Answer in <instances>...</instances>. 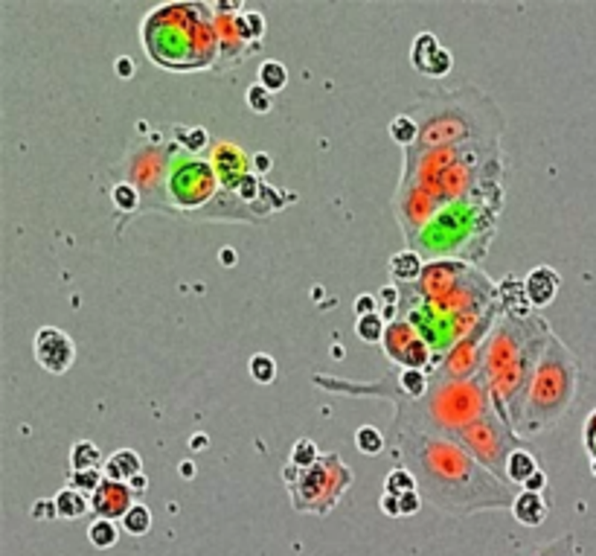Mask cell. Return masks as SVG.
<instances>
[{"label":"cell","mask_w":596,"mask_h":556,"mask_svg":"<svg viewBox=\"0 0 596 556\" xmlns=\"http://www.w3.org/2000/svg\"><path fill=\"white\" fill-rule=\"evenodd\" d=\"M390 437L402 466L413 472L420 496L445 516L468 519L474 512L512 510L515 504V487L480 466L457 440L422 434L413 428Z\"/></svg>","instance_id":"obj_1"},{"label":"cell","mask_w":596,"mask_h":556,"mask_svg":"<svg viewBox=\"0 0 596 556\" xmlns=\"http://www.w3.org/2000/svg\"><path fill=\"white\" fill-rule=\"evenodd\" d=\"M500 166H504L500 143H463L404 155L399 190L393 195V213L402 225L404 242H411L439 210L466 198Z\"/></svg>","instance_id":"obj_2"},{"label":"cell","mask_w":596,"mask_h":556,"mask_svg":"<svg viewBox=\"0 0 596 556\" xmlns=\"http://www.w3.org/2000/svg\"><path fill=\"white\" fill-rule=\"evenodd\" d=\"M550 335H553L550 323L541 314H529V318L500 314L486 341L480 373L486 379L495 411L515 432L521 419H524L532 376H536V367L541 361V353L547 347Z\"/></svg>","instance_id":"obj_3"},{"label":"cell","mask_w":596,"mask_h":556,"mask_svg":"<svg viewBox=\"0 0 596 556\" xmlns=\"http://www.w3.org/2000/svg\"><path fill=\"white\" fill-rule=\"evenodd\" d=\"M504 210V166L489 172L472 193L427 222L407 248L416 250L425 262L459 259L474 266L486 254L498 234V218Z\"/></svg>","instance_id":"obj_4"},{"label":"cell","mask_w":596,"mask_h":556,"mask_svg":"<svg viewBox=\"0 0 596 556\" xmlns=\"http://www.w3.org/2000/svg\"><path fill=\"white\" fill-rule=\"evenodd\" d=\"M404 111L420 125V138L404 155H422L463 143H500L506 131V117L500 105L477 85H463L445 93H422Z\"/></svg>","instance_id":"obj_5"},{"label":"cell","mask_w":596,"mask_h":556,"mask_svg":"<svg viewBox=\"0 0 596 556\" xmlns=\"http://www.w3.org/2000/svg\"><path fill=\"white\" fill-rule=\"evenodd\" d=\"M140 41L145 56L166 70H204L218 61L213 6L198 0L154 6L140 24Z\"/></svg>","instance_id":"obj_6"},{"label":"cell","mask_w":596,"mask_h":556,"mask_svg":"<svg viewBox=\"0 0 596 556\" xmlns=\"http://www.w3.org/2000/svg\"><path fill=\"white\" fill-rule=\"evenodd\" d=\"M491 408L495 405H491V393L483 373L457 382L431 379V391L422 400L396 402L390 434L413 428V432L422 434L457 440L468 425L477 423L480 417H486Z\"/></svg>","instance_id":"obj_7"},{"label":"cell","mask_w":596,"mask_h":556,"mask_svg":"<svg viewBox=\"0 0 596 556\" xmlns=\"http://www.w3.org/2000/svg\"><path fill=\"white\" fill-rule=\"evenodd\" d=\"M582 385H584L582 361L576 359V353L553 332L547 347L541 353L536 376H532L529 396L524 405V419H521L518 425V434L527 440L541 432H550L553 425H559L561 419L573 411V405H576Z\"/></svg>","instance_id":"obj_8"},{"label":"cell","mask_w":596,"mask_h":556,"mask_svg":"<svg viewBox=\"0 0 596 556\" xmlns=\"http://www.w3.org/2000/svg\"><path fill=\"white\" fill-rule=\"evenodd\" d=\"M279 478L286 481L291 507L297 512H309V516H329L355 481L352 469L343 464L338 452L320 455L318 464L309 469L286 464Z\"/></svg>","instance_id":"obj_9"},{"label":"cell","mask_w":596,"mask_h":556,"mask_svg":"<svg viewBox=\"0 0 596 556\" xmlns=\"http://www.w3.org/2000/svg\"><path fill=\"white\" fill-rule=\"evenodd\" d=\"M175 152V134L158 131L154 138H143L125 155L122 181L140 193V210H166V172Z\"/></svg>","instance_id":"obj_10"},{"label":"cell","mask_w":596,"mask_h":556,"mask_svg":"<svg viewBox=\"0 0 596 556\" xmlns=\"http://www.w3.org/2000/svg\"><path fill=\"white\" fill-rule=\"evenodd\" d=\"M218 193H222V181H218L213 163L177 146L169 161V172H166V204L177 213L192 216L216 202Z\"/></svg>","instance_id":"obj_11"},{"label":"cell","mask_w":596,"mask_h":556,"mask_svg":"<svg viewBox=\"0 0 596 556\" xmlns=\"http://www.w3.org/2000/svg\"><path fill=\"white\" fill-rule=\"evenodd\" d=\"M457 443L463 446L480 466H486L491 475H498L500 481H506L509 457H512L515 449L524 446L527 440L521 437L515 428H512L506 419L495 411V408H491L486 417H480L477 423H472L463 434L457 437ZM506 484H509V481H506Z\"/></svg>","instance_id":"obj_12"},{"label":"cell","mask_w":596,"mask_h":556,"mask_svg":"<svg viewBox=\"0 0 596 556\" xmlns=\"http://www.w3.org/2000/svg\"><path fill=\"white\" fill-rule=\"evenodd\" d=\"M381 350L396 367H407V370H425L427 376H431L434 361H436L431 344H427L422 335L413 330V323L404 321V318H396V321L387 323Z\"/></svg>","instance_id":"obj_13"},{"label":"cell","mask_w":596,"mask_h":556,"mask_svg":"<svg viewBox=\"0 0 596 556\" xmlns=\"http://www.w3.org/2000/svg\"><path fill=\"white\" fill-rule=\"evenodd\" d=\"M33 353H35V361L53 376L67 373L73 361H76V344L59 327H41L33 338Z\"/></svg>","instance_id":"obj_14"},{"label":"cell","mask_w":596,"mask_h":556,"mask_svg":"<svg viewBox=\"0 0 596 556\" xmlns=\"http://www.w3.org/2000/svg\"><path fill=\"white\" fill-rule=\"evenodd\" d=\"M213 15H216V36H218V61H216V68L218 70L239 68L250 56V52L259 50V47L250 44V41L242 36V27H239V12H218V9H213Z\"/></svg>","instance_id":"obj_15"},{"label":"cell","mask_w":596,"mask_h":556,"mask_svg":"<svg viewBox=\"0 0 596 556\" xmlns=\"http://www.w3.org/2000/svg\"><path fill=\"white\" fill-rule=\"evenodd\" d=\"M210 163L218 175V181H222V190L233 193L239 184L245 181V178L254 172V155H247L242 146L236 143H213V155H210Z\"/></svg>","instance_id":"obj_16"},{"label":"cell","mask_w":596,"mask_h":556,"mask_svg":"<svg viewBox=\"0 0 596 556\" xmlns=\"http://www.w3.org/2000/svg\"><path fill=\"white\" fill-rule=\"evenodd\" d=\"M411 65L427 79H443L451 73L454 56L451 50L439 44V38L434 33H420L411 44Z\"/></svg>","instance_id":"obj_17"},{"label":"cell","mask_w":596,"mask_h":556,"mask_svg":"<svg viewBox=\"0 0 596 556\" xmlns=\"http://www.w3.org/2000/svg\"><path fill=\"white\" fill-rule=\"evenodd\" d=\"M134 507V489L129 484H117V481H102L97 492L90 496V512L97 519L122 521L125 512Z\"/></svg>","instance_id":"obj_18"},{"label":"cell","mask_w":596,"mask_h":556,"mask_svg":"<svg viewBox=\"0 0 596 556\" xmlns=\"http://www.w3.org/2000/svg\"><path fill=\"white\" fill-rule=\"evenodd\" d=\"M559 286H561V277L556 268L550 266H536L524 277V289H527V298L532 303V309H547L553 300L559 295Z\"/></svg>","instance_id":"obj_19"},{"label":"cell","mask_w":596,"mask_h":556,"mask_svg":"<svg viewBox=\"0 0 596 556\" xmlns=\"http://www.w3.org/2000/svg\"><path fill=\"white\" fill-rule=\"evenodd\" d=\"M498 303H500V312L512 314V318H529V314H536V309H532V303L527 298L524 280L521 277L506 274L498 282Z\"/></svg>","instance_id":"obj_20"},{"label":"cell","mask_w":596,"mask_h":556,"mask_svg":"<svg viewBox=\"0 0 596 556\" xmlns=\"http://www.w3.org/2000/svg\"><path fill=\"white\" fill-rule=\"evenodd\" d=\"M547 512H550V504L547 498H544V492L521 489L515 504H512V516H515L518 524H524V528H541V524L547 521Z\"/></svg>","instance_id":"obj_21"},{"label":"cell","mask_w":596,"mask_h":556,"mask_svg":"<svg viewBox=\"0 0 596 556\" xmlns=\"http://www.w3.org/2000/svg\"><path fill=\"white\" fill-rule=\"evenodd\" d=\"M108 481H117V484H129L131 478L143 475V460L134 449H120L111 457H106V466H102Z\"/></svg>","instance_id":"obj_22"},{"label":"cell","mask_w":596,"mask_h":556,"mask_svg":"<svg viewBox=\"0 0 596 556\" xmlns=\"http://www.w3.org/2000/svg\"><path fill=\"white\" fill-rule=\"evenodd\" d=\"M541 472V464H538V455H532L527 446H521V449H515L512 452V457H509V466H506V481L512 487H521L524 489V484L532 478V475H538Z\"/></svg>","instance_id":"obj_23"},{"label":"cell","mask_w":596,"mask_h":556,"mask_svg":"<svg viewBox=\"0 0 596 556\" xmlns=\"http://www.w3.org/2000/svg\"><path fill=\"white\" fill-rule=\"evenodd\" d=\"M390 277H393V282H416L422 277V271H425V259L416 254V250H411V248H404L402 254H396V257H390Z\"/></svg>","instance_id":"obj_24"},{"label":"cell","mask_w":596,"mask_h":556,"mask_svg":"<svg viewBox=\"0 0 596 556\" xmlns=\"http://www.w3.org/2000/svg\"><path fill=\"white\" fill-rule=\"evenodd\" d=\"M106 466V457H102L99 446L90 443V440H79L70 449V472H93Z\"/></svg>","instance_id":"obj_25"},{"label":"cell","mask_w":596,"mask_h":556,"mask_svg":"<svg viewBox=\"0 0 596 556\" xmlns=\"http://www.w3.org/2000/svg\"><path fill=\"white\" fill-rule=\"evenodd\" d=\"M53 501H56L59 519H70L73 521V519H82L85 512H90V498L85 496V492H79L73 487H65Z\"/></svg>","instance_id":"obj_26"},{"label":"cell","mask_w":596,"mask_h":556,"mask_svg":"<svg viewBox=\"0 0 596 556\" xmlns=\"http://www.w3.org/2000/svg\"><path fill=\"white\" fill-rule=\"evenodd\" d=\"M256 82H259V85H263L265 91L279 93V91H286V85H288V70H286V65H282V61L268 59V61H263V65H259Z\"/></svg>","instance_id":"obj_27"},{"label":"cell","mask_w":596,"mask_h":556,"mask_svg":"<svg viewBox=\"0 0 596 556\" xmlns=\"http://www.w3.org/2000/svg\"><path fill=\"white\" fill-rule=\"evenodd\" d=\"M387 131H390V138L399 143L404 152L413 149L416 138H420V125H416V120L407 111L396 114V120H390V129H387Z\"/></svg>","instance_id":"obj_28"},{"label":"cell","mask_w":596,"mask_h":556,"mask_svg":"<svg viewBox=\"0 0 596 556\" xmlns=\"http://www.w3.org/2000/svg\"><path fill=\"white\" fill-rule=\"evenodd\" d=\"M88 539L93 548L99 551H111L114 544L120 542V528L117 521H108V519H93L90 528H88Z\"/></svg>","instance_id":"obj_29"},{"label":"cell","mask_w":596,"mask_h":556,"mask_svg":"<svg viewBox=\"0 0 596 556\" xmlns=\"http://www.w3.org/2000/svg\"><path fill=\"white\" fill-rule=\"evenodd\" d=\"M521 556H582L579 544H576V536L573 533H564V536L553 539V542H544L538 548H532Z\"/></svg>","instance_id":"obj_30"},{"label":"cell","mask_w":596,"mask_h":556,"mask_svg":"<svg viewBox=\"0 0 596 556\" xmlns=\"http://www.w3.org/2000/svg\"><path fill=\"white\" fill-rule=\"evenodd\" d=\"M384 492H390V496H407V492H420L416 489V478H413V472L407 469V466H396V469H390L387 472V478H384Z\"/></svg>","instance_id":"obj_31"},{"label":"cell","mask_w":596,"mask_h":556,"mask_svg":"<svg viewBox=\"0 0 596 556\" xmlns=\"http://www.w3.org/2000/svg\"><path fill=\"white\" fill-rule=\"evenodd\" d=\"M175 140L181 146L184 152L190 155H201L207 146H210V131L201 129V125H195V129H181V125H175Z\"/></svg>","instance_id":"obj_32"},{"label":"cell","mask_w":596,"mask_h":556,"mask_svg":"<svg viewBox=\"0 0 596 556\" xmlns=\"http://www.w3.org/2000/svg\"><path fill=\"white\" fill-rule=\"evenodd\" d=\"M384 332H387V321L381 318L379 312H375V314H364V318L355 321V335H358L364 344H381L384 341Z\"/></svg>","instance_id":"obj_33"},{"label":"cell","mask_w":596,"mask_h":556,"mask_svg":"<svg viewBox=\"0 0 596 556\" xmlns=\"http://www.w3.org/2000/svg\"><path fill=\"white\" fill-rule=\"evenodd\" d=\"M384 443H387V437L375 425H361L358 432H355V449H358L361 455H367V457L381 455Z\"/></svg>","instance_id":"obj_34"},{"label":"cell","mask_w":596,"mask_h":556,"mask_svg":"<svg viewBox=\"0 0 596 556\" xmlns=\"http://www.w3.org/2000/svg\"><path fill=\"white\" fill-rule=\"evenodd\" d=\"M247 373H250V379H254L256 385H271V382L277 379V361H274V355H268V353L250 355Z\"/></svg>","instance_id":"obj_35"},{"label":"cell","mask_w":596,"mask_h":556,"mask_svg":"<svg viewBox=\"0 0 596 556\" xmlns=\"http://www.w3.org/2000/svg\"><path fill=\"white\" fill-rule=\"evenodd\" d=\"M318 460H320V449H318L315 440L300 437L297 443L291 446V455H288V464H291V466H297V469H309V466H315Z\"/></svg>","instance_id":"obj_36"},{"label":"cell","mask_w":596,"mask_h":556,"mask_svg":"<svg viewBox=\"0 0 596 556\" xmlns=\"http://www.w3.org/2000/svg\"><path fill=\"white\" fill-rule=\"evenodd\" d=\"M120 524L125 533H131V536H145V533L152 530V510L145 504H134L129 512H125V519Z\"/></svg>","instance_id":"obj_37"},{"label":"cell","mask_w":596,"mask_h":556,"mask_svg":"<svg viewBox=\"0 0 596 556\" xmlns=\"http://www.w3.org/2000/svg\"><path fill=\"white\" fill-rule=\"evenodd\" d=\"M239 27H242V36L250 41V44L263 47V38H265V18H263V12H242V15H239Z\"/></svg>","instance_id":"obj_38"},{"label":"cell","mask_w":596,"mask_h":556,"mask_svg":"<svg viewBox=\"0 0 596 556\" xmlns=\"http://www.w3.org/2000/svg\"><path fill=\"white\" fill-rule=\"evenodd\" d=\"M245 102H247V108L250 111H256V114H268L271 108H274V93L271 91H265L259 82H254L247 91H245Z\"/></svg>","instance_id":"obj_39"},{"label":"cell","mask_w":596,"mask_h":556,"mask_svg":"<svg viewBox=\"0 0 596 556\" xmlns=\"http://www.w3.org/2000/svg\"><path fill=\"white\" fill-rule=\"evenodd\" d=\"M111 195H114V204H117L122 213H134V210H140V193L134 190L131 184L117 181V187L111 190Z\"/></svg>","instance_id":"obj_40"},{"label":"cell","mask_w":596,"mask_h":556,"mask_svg":"<svg viewBox=\"0 0 596 556\" xmlns=\"http://www.w3.org/2000/svg\"><path fill=\"white\" fill-rule=\"evenodd\" d=\"M67 481H70V487L73 489H79V492H97V487L106 481V472L102 469H93V472H70L67 475Z\"/></svg>","instance_id":"obj_41"},{"label":"cell","mask_w":596,"mask_h":556,"mask_svg":"<svg viewBox=\"0 0 596 556\" xmlns=\"http://www.w3.org/2000/svg\"><path fill=\"white\" fill-rule=\"evenodd\" d=\"M582 443H584V452H588L591 460H596V408L588 414L582 425Z\"/></svg>","instance_id":"obj_42"},{"label":"cell","mask_w":596,"mask_h":556,"mask_svg":"<svg viewBox=\"0 0 596 556\" xmlns=\"http://www.w3.org/2000/svg\"><path fill=\"white\" fill-rule=\"evenodd\" d=\"M399 507H402V516H416L422 507V496L420 492H407V496H399Z\"/></svg>","instance_id":"obj_43"},{"label":"cell","mask_w":596,"mask_h":556,"mask_svg":"<svg viewBox=\"0 0 596 556\" xmlns=\"http://www.w3.org/2000/svg\"><path fill=\"white\" fill-rule=\"evenodd\" d=\"M379 507H381V512H384V516H390V519H402V507H399V498H396V496H390V492H381V498H379Z\"/></svg>","instance_id":"obj_44"},{"label":"cell","mask_w":596,"mask_h":556,"mask_svg":"<svg viewBox=\"0 0 596 556\" xmlns=\"http://www.w3.org/2000/svg\"><path fill=\"white\" fill-rule=\"evenodd\" d=\"M375 312H379V298L358 295V300H355V314H358V318H364V314H375Z\"/></svg>","instance_id":"obj_45"},{"label":"cell","mask_w":596,"mask_h":556,"mask_svg":"<svg viewBox=\"0 0 596 556\" xmlns=\"http://www.w3.org/2000/svg\"><path fill=\"white\" fill-rule=\"evenodd\" d=\"M544 487H547V472H538V475H532L527 484H524V489L527 492H544Z\"/></svg>","instance_id":"obj_46"},{"label":"cell","mask_w":596,"mask_h":556,"mask_svg":"<svg viewBox=\"0 0 596 556\" xmlns=\"http://www.w3.org/2000/svg\"><path fill=\"white\" fill-rule=\"evenodd\" d=\"M114 70H117L122 79H129V76H134V61L129 56H120L117 61H114Z\"/></svg>","instance_id":"obj_47"},{"label":"cell","mask_w":596,"mask_h":556,"mask_svg":"<svg viewBox=\"0 0 596 556\" xmlns=\"http://www.w3.org/2000/svg\"><path fill=\"white\" fill-rule=\"evenodd\" d=\"M254 170H256V175H265L271 170V155H265V152L254 155Z\"/></svg>","instance_id":"obj_48"},{"label":"cell","mask_w":596,"mask_h":556,"mask_svg":"<svg viewBox=\"0 0 596 556\" xmlns=\"http://www.w3.org/2000/svg\"><path fill=\"white\" fill-rule=\"evenodd\" d=\"M129 487L134 489V496H137V492H145V489H149V478H145V475L131 478V481H129Z\"/></svg>","instance_id":"obj_49"},{"label":"cell","mask_w":596,"mask_h":556,"mask_svg":"<svg viewBox=\"0 0 596 556\" xmlns=\"http://www.w3.org/2000/svg\"><path fill=\"white\" fill-rule=\"evenodd\" d=\"M591 472H593V478H596V460H591Z\"/></svg>","instance_id":"obj_50"}]
</instances>
